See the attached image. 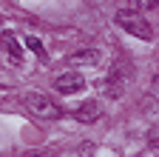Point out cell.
<instances>
[{
	"instance_id": "9c48e42d",
	"label": "cell",
	"mask_w": 159,
	"mask_h": 157,
	"mask_svg": "<svg viewBox=\"0 0 159 157\" xmlns=\"http://www.w3.org/2000/svg\"><path fill=\"white\" fill-rule=\"evenodd\" d=\"M139 6H142V9H156L159 0H139Z\"/></svg>"
},
{
	"instance_id": "3957f363",
	"label": "cell",
	"mask_w": 159,
	"mask_h": 157,
	"mask_svg": "<svg viewBox=\"0 0 159 157\" xmlns=\"http://www.w3.org/2000/svg\"><path fill=\"white\" fill-rule=\"evenodd\" d=\"M54 89L60 94H77V91L85 89V80H83V74H77V71H66V74H60L54 80Z\"/></svg>"
},
{
	"instance_id": "7a4b0ae2",
	"label": "cell",
	"mask_w": 159,
	"mask_h": 157,
	"mask_svg": "<svg viewBox=\"0 0 159 157\" xmlns=\"http://www.w3.org/2000/svg\"><path fill=\"white\" fill-rule=\"evenodd\" d=\"M23 103L29 106L31 114L46 117V120H57V117H63V109H60V106L51 100V97L40 94V91H29V94H23Z\"/></svg>"
},
{
	"instance_id": "277c9868",
	"label": "cell",
	"mask_w": 159,
	"mask_h": 157,
	"mask_svg": "<svg viewBox=\"0 0 159 157\" xmlns=\"http://www.w3.org/2000/svg\"><path fill=\"white\" fill-rule=\"evenodd\" d=\"M102 91H105V97H122L125 94V74L119 71V69H114L105 80H102Z\"/></svg>"
},
{
	"instance_id": "ba28073f",
	"label": "cell",
	"mask_w": 159,
	"mask_h": 157,
	"mask_svg": "<svg viewBox=\"0 0 159 157\" xmlns=\"http://www.w3.org/2000/svg\"><path fill=\"white\" fill-rule=\"evenodd\" d=\"M26 46H29V49L40 57V60H46V49H43V43H40L37 37H26Z\"/></svg>"
},
{
	"instance_id": "52a82bcc",
	"label": "cell",
	"mask_w": 159,
	"mask_h": 157,
	"mask_svg": "<svg viewBox=\"0 0 159 157\" xmlns=\"http://www.w3.org/2000/svg\"><path fill=\"white\" fill-rule=\"evenodd\" d=\"M3 46H6L9 54H11V63H23V52H20V46H17V40H14V34H3Z\"/></svg>"
},
{
	"instance_id": "6da1fadb",
	"label": "cell",
	"mask_w": 159,
	"mask_h": 157,
	"mask_svg": "<svg viewBox=\"0 0 159 157\" xmlns=\"http://www.w3.org/2000/svg\"><path fill=\"white\" fill-rule=\"evenodd\" d=\"M114 20H116V26H122L128 34H134V37H139V40H153V29H151V23L145 20L139 12H131V9H119L116 14H114Z\"/></svg>"
},
{
	"instance_id": "8992f818",
	"label": "cell",
	"mask_w": 159,
	"mask_h": 157,
	"mask_svg": "<svg viewBox=\"0 0 159 157\" xmlns=\"http://www.w3.org/2000/svg\"><path fill=\"white\" fill-rule=\"evenodd\" d=\"M68 63L71 66H97L99 63V52L97 49H80V52L68 54Z\"/></svg>"
},
{
	"instance_id": "5b68a950",
	"label": "cell",
	"mask_w": 159,
	"mask_h": 157,
	"mask_svg": "<svg viewBox=\"0 0 159 157\" xmlns=\"http://www.w3.org/2000/svg\"><path fill=\"white\" fill-rule=\"evenodd\" d=\"M99 114H102V109H99L97 100H85V103H80L77 111H74V117H77L80 123H94V120H99Z\"/></svg>"
}]
</instances>
